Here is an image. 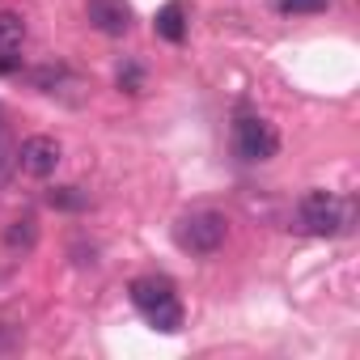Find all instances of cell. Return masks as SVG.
Masks as SVG:
<instances>
[{
	"label": "cell",
	"mask_w": 360,
	"mask_h": 360,
	"mask_svg": "<svg viewBox=\"0 0 360 360\" xmlns=\"http://www.w3.org/2000/svg\"><path fill=\"white\" fill-rule=\"evenodd\" d=\"M127 292H131V305L144 314L148 326H157L161 335H178V330H183L187 309H183V301H178V284L169 276H161V271L136 276Z\"/></svg>",
	"instance_id": "cell-1"
},
{
	"label": "cell",
	"mask_w": 360,
	"mask_h": 360,
	"mask_svg": "<svg viewBox=\"0 0 360 360\" xmlns=\"http://www.w3.org/2000/svg\"><path fill=\"white\" fill-rule=\"evenodd\" d=\"M60 161H64V148H60L56 136H26L22 148L13 153V165L30 178H51Z\"/></svg>",
	"instance_id": "cell-5"
},
{
	"label": "cell",
	"mask_w": 360,
	"mask_h": 360,
	"mask_svg": "<svg viewBox=\"0 0 360 360\" xmlns=\"http://www.w3.org/2000/svg\"><path fill=\"white\" fill-rule=\"evenodd\" d=\"M34 242H39V221H34V217H18V221L5 229V250H13V255L34 250Z\"/></svg>",
	"instance_id": "cell-9"
},
{
	"label": "cell",
	"mask_w": 360,
	"mask_h": 360,
	"mask_svg": "<svg viewBox=\"0 0 360 360\" xmlns=\"http://www.w3.org/2000/svg\"><path fill=\"white\" fill-rule=\"evenodd\" d=\"M18 68H22V56H0V77H9Z\"/></svg>",
	"instance_id": "cell-15"
},
{
	"label": "cell",
	"mask_w": 360,
	"mask_h": 360,
	"mask_svg": "<svg viewBox=\"0 0 360 360\" xmlns=\"http://www.w3.org/2000/svg\"><path fill=\"white\" fill-rule=\"evenodd\" d=\"M13 144H9V123H5V110H0V183L9 178V169H13Z\"/></svg>",
	"instance_id": "cell-12"
},
{
	"label": "cell",
	"mask_w": 360,
	"mask_h": 360,
	"mask_svg": "<svg viewBox=\"0 0 360 360\" xmlns=\"http://www.w3.org/2000/svg\"><path fill=\"white\" fill-rule=\"evenodd\" d=\"M225 242H229V221H225V212H217V208H195V212H187V217H178V225H174V246L183 250V255L208 259V255H217Z\"/></svg>",
	"instance_id": "cell-2"
},
{
	"label": "cell",
	"mask_w": 360,
	"mask_h": 360,
	"mask_svg": "<svg viewBox=\"0 0 360 360\" xmlns=\"http://www.w3.org/2000/svg\"><path fill=\"white\" fill-rule=\"evenodd\" d=\"M276 9L284 18H297V13H326L330 0H276Z\"/></svg>",
	"instance_id": "cell-11"
},
{
	"label": "cell",
	"mask_w": 360,
	"mask_h": 360,
	"mask_svg": "<svg viewBox=\"0 0 360 360\" xmlns=\"http://www.w3.org/2000/svg\"><path fill=\"white\" fill-rule=\"evenodd\" d=\"M47 204L56 212H85L89 208V191H81V187H51L47 191Z\"/></svg>",
	"instance_id": "cell-10"
},
{
	"label": "cell",
	"mask_w": 360,
	"mask_h": 360,
	"mask_svg": "<svg viewBox=\"0 0 360 360\" xmlns=\"http://www.w3.org/2000/svg\"><path fill=\"white\" fill-rule=\"evenodd\" d=\"M153 30H157V39H165V43H174V47L183 43V39H187V5H183V0H169V5H161Z\"/></svg>",
	"instance_id": "cell-7"
},
{
	"label": "cell",
	"mask_w": 360,
	"mask_h": 360,
	"mask_svg": "<svg viewBox=\"0 0 360 360\" xmlns=\"http://www.w3.org/2000/svg\"><path fill=\"white\" fill-rule=\"evenodd\" d=\"M115 85H119L123 94H140V89H144V68H140V64H123L119 77H115Z\"/></svg>",
	"instance_id": "cell-13"
},
{
	"label": "cell",
	"mask_w": 360,
	"mask_h": 360,
	"mask_svg": "<svg viewBox=\"0 0 360 360\" xmlns=\"http://www.w3.org/2000/svg\"><path fill=\"white\" fill-rule=\"evenodd\" d=\"M233 153L246 161V165H263L280 153V131L271 119L255 115V110H238L233 119Z\"/></svg>",
	"instance_id": "cell-3"
},
{
	"label": "cell",
	"mask_w": 360,
	"mask_h": 360,
	"mask_svg": "<svg viewBox=\"0 0 360 360\" xmlns=\"http://www.w3.org/2000/svg\"><path fill=\"white\" fill-rule=\"evenodd\" d=\"M297 221L314 238H335L347 229V204L335 191H305L297 204Z\"/></svg>",
	"instance_id": "cell-4"
},
{
	"label": "cell",
	"mask_w": 360,
	"mask_h": 360,
	"mask_svg": "<svg viewBox=\"0 0 360 360\" xmlns=\"http://www.w3.org/2000/svg\"><path fill=\"white\" fill-rule=\"evenodd\" d=\"M18 343H22L18 326H9V322H0V352H9V347H18Z\"/></svg>",
	"instance_id": "cell-14"
},
{
	"label": "cell",
	"mask_w": 360,
	"mask_h": 360,
	"mask_svg": "<svg viewBox=\"0 0 360 360\" xmlns=\"http://www.w3.org/2000/svg\"><path fill=\"white\" fill-rule=\"evenodd\" d=\"M85 18H89V26H94L98 34H106V39H123V34L131 30V5H127V0H89V5H85Z\"/></svg>",
	"instance_id": "cell-6"
},
{
	"label": "cell",
	"mask_w": 360,
	"mask_h": 360,
	"mask_svg": "<svg viewBox=\"0 0 360 360\" xmlns=\"http://www.w3.org/2000/svg\"><path fill=\"white\" fill-rule=\"evenodd\" d=\"M26 18L13 9H0V56H18L26 47Z\"/></svg>",
	"instance_id": "cell-8"
}]
</instances>
